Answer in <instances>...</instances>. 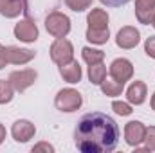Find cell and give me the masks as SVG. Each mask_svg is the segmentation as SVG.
Here are the masks:
<instances>
[{
  "mask_svg": "<svg viewBox=\"0 0 155 153\" xmlns=\"http://www.w3.org/2000/svg\"><path fill=\"white\" fill-rule=\"evenodd\" d=\"M107 77V67L103 63H96V65H88V81L92 85H101L103 79Z\"/></svg>",
  "mask_w": 155,
  "mask_h": 153,
  "instance_id": "obj_20",
  "label": "cell"
},
{
  "mask_svg": "<svg viewBox=\"0 0 155 153\" xmlns=\"http://www.w3.org/2000/svg\"><path fill=\"white\" fill-rule=\"evenodd\" d=\"M81 105H83V97L76 88H61L54 97V106L65 114L79 110Z\"/></svg>",
  "mask_w": 155,
  "mask_h": 153,
  "instance_id": "obj_2",
  "label": "cell"
},
{
  "mask_svg": "<svg viewBox=\"0 0 155 153\" xmlns=\"http://www.w3.org/2000/svg\"><path fill=\"white\" fill-rule=\"evenodd\" d=\"M144 52H146L148 58H153L155 60V36L146 38V41H144Z\"/></svg>",
  "mask_w": 155,
  "mask_h": 153,
  "instance_id": "obj_25",
  "label": "cell"
},
{
  "mask_svg": "<svg viewBox=\"0 0 155 153\" xmlns=\"http://www.w3.org/2000/svg\"><path fill=\"white\" fill-rule=\"evenodd\" d=\"M150 106H152V110L155 112V92H153V96H152V99H150Z\"/></svg>",
  "mask_w": 155,
  "mask_h": 153,
  "instance_id": "obj_30",
  "label": "cell"
},
{
  "mask_svg": "<svg viewBox=\"0 0 155 153\" xmlns=\"http://www.w3.org/2000/svg\"><path fill=\"white\" fill-rule=\"evenodd\" d=\"M65 4L74 13H83V11H87L92 5V0H65Z\"/></svg>",
  "mask_w": 155,
  "mask_h": 153,
  "instance_id": "obj_22",
  "label": "cell"
},
{
  "mask_svg": "<svg viewBox=\"0 0 155 153\" xmlns=\"http://www.w3.org/2000/svg\"><path fill=\"white\" fill-rule=\"evenodd\" d=\"M101 86V92L105 94V96H108V97H116V96H121L123 94V90H124V83H119L116 81L114 77H110V79H103V83L99 85Z\"/></svg>",
  "mask_w": 155,
  "mask_h": 153,
  "instance_id": "obj_17",
  "label": "cell"
},
{
  "mask_svg": "<svg viewBox=\"0 0 155 153\" xmlns=\"http://www.w3.org/2000/svg\"><path fill=\"white\" fill-rule=\"evenodd\" d=\"M152 25H153V29H155V15H153V20H152Z\"/></svg>",
  "mask_w": 155,
  "mask_h": 153,
  "instance_id": "obj_32",
  "label": "cell"
},
{
  "mask_svg": "<svg viewBox=\"0 0 155 153\" xmlns=\"http://www.w3.org/2000/svg\"><path fill=\"white\" fill-rule=\"evenodd\" d=\"M15 38L20 40V41H25V43H33L38 40V25L35 24V20L31 18H24L20 20L16 25H15Z\"/></svg>",
  "mask_w": 155,
  "mask_h": 153,
  "instance_id": "obj_7",
  "label": "cell"
},
{
  "mask_svg": "<svg viewBox=\"0 0 155 153\" xmlns=\"http://www.w3.org/2000/svg\"><path fill=\"white\" fill-rule=\"evenodd\" d=\"M101 4H105L107 7H121L124 4H128L130 0H99Z\"/></svg>",
  "mask_w": 155,
  "mask_h": 153,
  "instance_id": "obj_26",
  "label": "cell"
},
{
  "mask_svg": "<svg viewBox=\"0 0 155 153\" xmlns=\"http://www.w3.org/2000/svg\"><path fill=\"white\" fill-rule=\"evenodd\" d=\"M81 58L87 65H96V63H103L105 60V52L99 49H92V47H83L81 49Z\"/></svg>",
  "mask_w": 155,
  "mask_h": 153,
  "instance_id": "obj_18",
  "label": "cell"
},
{
  "mask_svg": "<svg viewBox=\"0 0 155 153\" xmlns=\"http://www.w3.org/2000/svg\"><path fill=\"white\" fill-rule=\"evenodd\" d=\"M155 15V0H135V18L143 25H150Z\"/></svg>",
  "mask_w": 155,
  "mask_h": 153,
  "instance_id": "obj_13",
  "label": "cell"
},
{
  "mask_svg": "<svg viewBox=\"0 0 155 153\" xmlns=\"http://www.w3.org/2000/svg\"><path fill=\"white\" fill-rule=\"evenodd\" d=\"M141 41V33L139 29H135L134 25H124L119 29L116 36V43L119 49H124V50H130V49H135Z\"/></svg>",
  "mask_w": 155,
  "mask_h": 153,
  "instance_id": "obj_6",
  "label": "cell"
},
{
  "mask_svg": "<svg viewBox=\"0 0 155 153\" xmlns=\"http://www.w3.org/2000/svg\"><path fill=\"white\" fill-rule=\"evenodd\" d=\"M110 77L119 83H126L134 77V63L126 58H116L110 63Z\"/></svg>",
  "mask_w": 155,
  "mask_h": 153,
  "instance_id": "obj_8",
  "label": "cell"
},
{
  "mask_svg": "<svg viewBox=\"0 0 155 153\" xmlns=\"http://www.w3.org/2000/svg\"><path fill=\"white\" fill-rule=\"evenodd\" d=\"M35 56H36V52L31 50V49H22V47H16V45L5 47V60L11 65H25L31 60H35Z\"/></svg>",
  "mask_w": 155,
  "mask_h": 153,
  "instance_id": "obj_11",
  "label": "cell"
},
{
  "mask_svg": "<svg viewBox=\"0 0 155 153\" xmlns=\"http://www.w3.org/2000/svg\"><path fill=\"white\" fill-rule=\"evenodd\" d=\"M112 110H114L117 115H130L134 112V110H132V105H130V103H124V101H114V103H112Z\"/></svg>",
  "mask_w": 155,
  "mask_h": 153,
  "instance_id": "obj_23",
  "label": "cell"
},
{
  "mask_svg": "<svg viewBox=\"0 0 155 153\" xmlns=\"http://www.w3.org/2000/svg\"><path fill=\"white\" fill-rule=\"evenodd\" d=\"M35 133H36V126L31 122V121H27V119H18V121H15V124H13V128H11V135H13V139L16 141V142H27V141H31L33 137H35Z\"/></svg>",
  "mask_w": 155,
  "mask_h": 153,
  "instance_id": "obj_10",
  "label": "cell"
},
{
  "mask_svg": "<svg viewBox=\"0 0 155 153\" xmlns=\"http://www.w3.org/2000/svg\"><path fill=\"white\" fill-rule=\"evenodd\" d=\"M25 11H27V0H5L0 15L5 18H16Z\"/></svg>",
  "mask_w": 155,
  "mask_h": 153,
  "instance_id": "obj_16",
  "label": "cell"
},
{
  "mask_svg": "<svg viewBox=\"0 0 155 153\" xmlns=\"http://www.w3.org/2000/svg\"><path fill=\"white\" fill-rule=\"evenodd\" d=\"M9 83L13 85L15 92H25L29 86L35 85V81L38 79V72L35 69H24V70H15L9 74Z\"/></svg>",
  "mask_w": 155,
  "mask_h": 153,
  "instance_id": "obj_5",
  "label": "cell"
},
{
  "mask_svg": "<svg viewBox=\"0 0 155 153\" xmlns=\"http://www.w3.org/2000/svg\"><path fill=\"white\" fill-rule=\"evenodd\" d=\"M15 97V88L9 83V79H0V105H7L11 103Z\"/></svg>",
  "mask_w": 155,
  "mask_h": 153,
  "instance_id": "obj_21",
  "label": "cell"
},
{
  "mask_svg": "<svg viewBox=\"0 0 155 153\" xmlns=\"http://www.w3.org/2000/svg\"><path fill=\"white\" fill-rule=\"evenodd\" d=\"M60 76L63 77L67 83H71V85L79 83V81H81V76H83L81 65L78 63L76 60H71L69 63H63V65H60Z\"/></svg>",
  "mask_w": 155,
  "mask_h": 153,
  "instance_id": "obj_14",
  "label": "cell"
},
{
  "mask_svg": "<svg viewBox=\"0 0 155 153\" xmlns=\"http://www.w3.org/2000/svg\"><path fill=\"white\" fill-rule=\"evenodd\" d=\"M119 142V126L103 112L85 114L74 130V144L83 153L114 151Z\"/></svg>",
  "mask_w": 155,
  "mask_h": 153,
  "instance_id": "obj_1",
  "label": "cell"
},
{
  "mask_svg": "<svg viewBox=\"0 0 155 153\" xmlns=\"http://www.w3.org/2000/svg\"><path fill=\"white\" fill-rule=\"evenodd\" d=\"M40 150H45V151H54V148H52L51 144H47V142H40V144H36V146L33 148V151H40Z\"/></svg>",
  "mask_w": 155,
  "mask_h": 153,
  "instance_id": "obj_27",
  "label": "cell"
},
{
  "mask_svg": "<svg viewBox=\"0 0 155 153\" xmlns=\"http://www.w3.org/2000/svg\"><path fill=\"white\" fill-rule=\"evenodd\" d=\"M7 65V60H5V47L0 43V70Z\"/></svg>",
  "mask_w": 155,
  "mask_h": 153,
  "instance_id": "obj_28",
  "label": "cell"
},
{
  "mask_svg": "<svg viewBox=\"0 0 155 153\" xmlns=\"http://www.w3.org/2000/svg\"><path fill=\"white\" fill-rule=\"evenodd\" d=\"M144 133H146V126L141 121H130L124 126V141L132 148H139V144L144 142Z\"/></svg>",
  "mask_w": 155,
  "mask_h": 153,
  "instance_id": "obj_9",
  "label": "cell"
},
{
  "mask_svg": "<svg viewBox=\"0 0 155 153\" xmlns=\"http://www.w3.org/2000/svg\"><path fill=\"white\" fill-rule=\"evenodd\" d=\"M51 60L60 67L63 63H69L71 60H74V45L67 38H56L51 45Z\"/></svg>",
  "mask_w": 155,
  "mask_h": 153,
  "instance_id": "obj_4",
  "label": "cell"
},
{
  "mask_svg": "<svg viewBox=\"0 0 155 153\" xmlns=\"http://www.w3.org/2000/svg\"><path fill=\"white\" fill-rule=\"evenodd\" d=\"M5 135H7V132H5V126H4V124L0 122V144H2L4 141H5Z\"/></svg>",
  "mask_w": 155,
  "mask_h": 153,
  "instance_id": "obj_29",
  "label": "cell"
},
{
  "mask_svg": "<svg viewBox=\"0 0 155 153\" xmlns=\"http://www.w3.org/2000/svg\"><path fill=\"white\" fill-rule=\"evenodd\" d=\"M87 40L94 45H103L107 43L108 38H110V29H87Z\"/></svg>",
  "mask_w": 155,
  "mask_h": 153,
  "instance_id": "obj_19",
  "label": "cell"
},
{
  "mask_svg": "<svg viewBox=\"0 0 155 153\" xmlns=\"http://www.w3.org/2000/svg\"><path fill=\"white\" fill-rule=\"evenodd\" d=\"M45 29L54 38H65L71 33V18L61 11H52L45 18Z\"/></svg>",
  "mask_w": 155,
  "mask_h": 153,
  "instance_id": "obj_3",
  "label": "cell"
},
{
  "mask_svg": "<svg viewBox=\"0 0 155 153\" xmlns=\"http://www.w3.org/2000/svg\"><path fill=\"white\" fill-rule=\"evenodd\" d=\"M87 24L88 27L87 29H107L108 27V13L105 9H92L87 16Z\"/></svg>",
  "mask_w": 155,
  "mask_h": 153,
  "instance_id": "obj_15",
  "label": "cell"
},
{
  "mask_svg": "<svg viewBox=\"0 0 155 153\" xmlns=\"http://www.w3.org/2000/svg\"><path fill=\"white\" fill-rule=\"evenodd\" d=\"M4 2H5V0H0V11H2V7H4Z\"/></svg>",
  "mask_w": 155,
  "mask_h": 153,
  "instance_id": "obj_31",
  "label": "cell"
},
{
  "mask_svg": "<svg viewBox=\"0 0 155 153\" xmlns=\"http://www.w3.org/2000/svg\"><path fill=\"white\" fill-rule=\"evenodd\" d=\"M144 144H146V151H155V126L146 128V133H144Z\"/></svg>",
  "mask_w": 155,
  "mask_h": 153,
  "instance_id": "obj_24",
  "label": "cell"
},
{
  "mask_svg": "<svg viewBox=\"0 0 155 153\" xmlns=\"http://www.w3.org/2000/svg\"><path fill=\"white\" fill-rule=\"evenodd\" d=\"M146 96H148V86H146L144 81L135 79V81L126 88V99H128L130 105H135V106L143 105V103L146 101Z\"/></svg>",
  "mask_w": 155,
  "mask_h": 153,
  "instance_id": "obj_12",
  "label": "cell"
}]
</instances>
